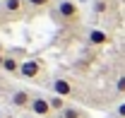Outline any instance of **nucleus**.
I'll return each mask as SVG.
<instances>
[{
    "label": "nucleus",
    "instance_id": "nucleus-1",
    "mask_svg": "<svg viewBox=\"0 0 125 118\" xmlns=\"http://www.w3.org/2000/svg\"><path fill=\"white\" fill-rule=\"evenodd\" d=\"M79 15V7L75 0H58L55 2V17L62 19V22H72V19H77Z\"/></svg>",
    "mask_w": 125,
    "mask_h": 118
},
{
    "label": "nucleus",
    "instance_id": "nucleus-2",
    "mask_svg": "<svg viewBox=\"0 0 125 118\" xmlns=\"http://www.w3.org/2000/svg\"><path fill=\"white\" fill-rule=\"evenodd\" d=\"M29 111L34 113V116H39V118H48L51 113H53V108H51V101H48V96H34V101H31Z\"/></svg>",
    "mask_w": 125,
    "mask_h": 118
},
{
    "label": "nucleus",
    "instance_id": "nucleus-3",
    "mask_svg": "<svg viewBox=\"0 0 125 118\" xmlns=\"http://www.w3.org/2000/svg\"><path fill=\"white\" fill-rule=\"evenodd\" d=\"M19 75H22V77H27V80H36V77L41 75V63H39V60H34V58L22 60Z\"/></svg>",
    "mask_w": 125,
    "mask_h": 118
},
{
    "label": "nucleus",
    "instance_id": "nucleus-4",
    "mask_svg": "<svg viewBox=\"0 0 125 118\" xmlns=\"http://www.w3.org/2000/svg\"><path fill=\"white\" fill-rule=\"evenodd\" d=\"M31 101H34V96H31L27 89H17V92H12V96H10V104L15 108H29Z\"/></svg>",
    "mask_w": 125,
    "mask_h": 118
},
{
    "label": "nucleus",
    "instance_id": "nucleus-5",
    "mask_svg": "<svg viewBox=\"0 0 125 118\" xmlns=\"http://www.w3.org/2000/svg\"><path fill=\"white\" fill-rule=\"evenodd\" d=\"M51 89H53V94H58V96H62V99L72 96V84H70L65 77H55V80L51 82Z\"/></svg>",
    "mask_w": 125,
    "mask_h": 118
},
{
    "label": "nucleus",
    "instance_id": "nucleus-6",
    "mask_svg": "<svg viewBox=\"0 0 125 118\" xmlns=\"http://www.w3.org/2000/svg\"><path fill=\"white\" fill-rule=\"evenodd\" d=\"M87 41H89V46H106L108 44V34L104 29H89Z\"/></svg>",
    "mask_w": 125,
    "mask_h": 118
},
{
    "label": "nucleus",
    "instance_id": "nucleus-7",
    "mask_svg": "<svg viewBox=\"0 0 125 118\" xmlns=\"http://www.w3.org/2000/svg\"><path fill=\"white\" fill-rule=\"evenodd\" d=\"M0 10L5 15H19L24 10V0H5V2H0Z\"/></svg>",
    "mask_w": 125,
    "mask_h": 118
},
{
    "label": "nucleus",
    "instance_id": "nucleus-8",
    "mask_svg": "<svg viewBox=\"0 0 125 118\" xmlns=\"http://www.w3.org/2000/svg\"><path fill=\"white\" fill-rule=\"evenodd\" d=\"M19 68H22V63H19L17 58H12V56H5V63H2V70H5V72L15 75V72H19Z\"/></svg>",
    "mask_w": 125,
    "mask_h": 118
},
{
    "label": "nucleus",
    "instance_id": "nucleus-9",
    "mask_svg": "<svg viewBox=\"0 0 125 118\" xmlns=\"http://www.w3.org/2000/svg\"><path fill=\"white\" fill-rule=\"evenodd\" d=\"M48 101H51V108H53V111H58V113H62V111L67 108V104H65V99H62V96H58V94L48 96Z\"/></svg>",
    "mask_w": 125,
    "mask_h": 118
},
{
    "label": "nucleus",
    "instance_id": "nucleus-10",
    "mask_svg": "<svg viewBox=\"0 0 125 118\" xmlns=\"http://www.w3.org/2000/svg\"><path fill=\"white\" fill-rule=\"evenodd\" d=\"M60 118H84V113H82L79 108H75V106H67L60 113Z\"/></svg>",
    "mask_w": 125,
    "mask_h": 118
},
{
    "label": "nucleus",
    "instance_id": "nucleus-11",
    "mask_svg": "<svg viewBox=\"0 0 125 118\" xmlns=\"http://www.w3.org/2000/svg\"><path fill=\"white\" fill-rule=\"evenodd\" d=\"M29 7H34V10H43V7H51L53 5V0H24Z\"/></svg>",
    "mask_w": 125,
    "mask_h": 118
},
{
    "label": "nucleus",
    "instance_id": "nucleus-12",
    "mask_svg": "<svg viewBox=\"0 0 125 118\" xmlns=\"http://www.w3.org/2000/svg\"><path fill=\"white\" fill-rule=\"evenodd\" d=\"M106 10H108V2H106V0H96V5H94V12H96V15H104Z\"/></svg>",
    "mask_w": 125,
    "mask_h": 118
},
{
    "label": "nucleus",
    "instance_id": "nucleus-13",
    "mask_svg": "<svg viewBox=\"0 0 125 118\" xmlns=\"http://www.w3.org/2000/svg\"><path fill=\"white\" fill-rule=\"evenodd\" d=\"M115 92H118V94H125V75H120V77L115 80Z\"/></svg>",
    "mask_w": 125,
    "mask_h": 118
},
{
    "label": "nucleus",
    "instance_id": "nucleus-14",
    "mask_svg": "<svg viewBox=\"0 0 125 118\" xmlns=\"http://www.w3.org/2000/svg\"><path fill=\"white\" fill-rule=\"evenodd\" d=\"M115 116L125 118V101H123V104H118V108H115Z\"/></svg>",
    "mask_w": 125,
    "mask_h": 118
},
{
    "label": "nucleus",
    "instance_id": "nucleus-15",
    "mask_svg": "<svg viewBox=\"0 0 125 118\" xmlns=\"http://www.w3.org/2000/svg\"><path fill=\"white\" fill-rule=\"evenodd\" d=\"M2 63H5V56H2V53H0V68H2Z\"/></svg>",
    "mask_w": 125,
    "mask_h": 118
},
{
    "label": "nucleus",
    "instance_id": "nucleus-16",
    "mask_svg": "<svg viewBox=\"0 0 125 118\" xmlns=\"http://www.w3.org/2000/svg\"><path fill=\"white\" fill-rule=\"evenodd\" d=\"M0 2H5V0H0Z\"/></svg>",
    "mask_w": 125,
    "mask_h": 118
}]
</instances>
